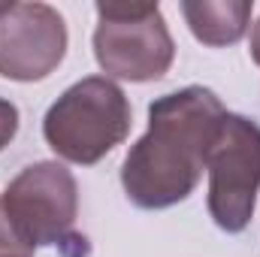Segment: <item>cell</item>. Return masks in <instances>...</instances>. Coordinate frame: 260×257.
Wrapping results in <instances>:
<instances>
[{
    "instance_id": "6da1fadb",
    "label": "cell",
    "mask_w": 260,
    "mask_h": 257,
    "mask_svg": "<svg viewBox=\"0 0 260 257\" xmlns=\"http://www.w3.org/2000/svg\"><path fill=\"white\" fill-rule=\"evenodd\" d=\"M227 109L215 91L188 85L148 106V130L121 164V188L139 209L157 212L185 203L206 170V154Z\"/></svg>"
},
{
    "instance_id": "7a4b0ae2",
    "label": "cell",
    "mask_w": 260,
    "mask_h": 257,
    "mask_svg": "<svg viewBox=\"0 0 260 257\" xmlns=\"http://www.w3.org/2000/svg\"><path fill=\"white\" fill-rule=\"evenodd\" d=\"M130 121L133 112L121 85L106 76H85L49 106L43 136L61 160L94 167L127 139Z\"/></svg>"
},
{
    "instance_id": "3957f363",
    "label": "cell",
    "mask_w": 260,
    "mask_h": 257,
    "mask_svg": "<svg viewBox=\"0 0 260 257\" xmlns=\"http://www.w3.org/2000/svg\"><path fill=\"white\" fill-rule=\"evenodd\" d=\"M94 58L106 79L154 82L170 73L176 43L157 3H97Z\"/></svg>"
},
{
    "instance_id": "277c9868",
    "label": "cell",
    "mask_w": 260,
    "mask_h": 257,
    "mask_svg": "<svg viewBox=\"0 0 260 257\" xmlns=\"http://www.w3.org/2000/svg\"><path fill=\"white\" fill-rule=\"evenodd\" d=\"M209 215L224 233H242L251 224L260 191V124L227 112L206 154Z\"/></svg>"
},
{
    "instance_id": "5b68a950",
    "label": "cell",
    "mask_w": 260,
    "mask_h": 257,
    "mask_svg": "<svg viewBox=\"0 0 260 257\" xmlns=\"http://www.w3.org/2000/svg\"><path fill=\"white\" fill-rule=\"evenodd\" d=\"M0 200L12 227L30 251L64 245L73 236V224L79 215V185L64 164L40 160L24 167L6 185Z\"/></svg>"
},
{
    "instance_id": "8992f818",
    "label": "cell",
    "mask_w": 260,
    "mask_h": 257,
    "mask_svg": "<svg viewBox=\"0 0 260 257\" xmlns=\"http://www.w3.org/2000/svg\"><path fill=\"white\" fill-rule=\"evenodd\" d=\"M67 24L49 3H9L0 12V76L40 82L67 55Z\"/></svg>"
},
{
    "instance_id": "52a82bcc",
    "label": "cell",
    "mask_w": 260,
    "mask_h": 257,
    "mask_svg": "<svg viewBox=\"0 0 260 257\" xmlns=\"http://www.w3.org/2000/svg\"><path fill=\"white\" fill-rule=\"evenodd\" d=\"M251 3L248 0H185L182 15L197 40L212 49L233 46L245 37L251 24Z\"/></svg>"
},
{
    "instance_id": "ba28073f",
    "label": "cell",
    "mask_w": 260,
    "mask_h": 257,
    "mask_svg": "<svg viewBox=\"0 0 260 257\" xmlns=\"http://www.w3.org/2000/svg\"><path fill=\"white\" fill-rule=\"evenodd\" d=\"M0 257H34V251L21 242L18 230L12 227V221L3 209V200H0Z\"/></svg>"
},
{
    "instance_id": "9c48e42d",
    "label": "cell",
    "mask_w": 260,
    "mask_h": 257,
    "mask_svg": "<svg viewBox=\"0 0 260 257\" xmlns=\"http://www.w3.org/2000/svg\"><path fill=\"white\" fill-rule=\"evenodd\" d=\"M15 133H18V106L0 97V151L15 139Z\"/></svg>"
},
{
    "instance_id": "30bf717a",
    "label": "cell",
    "mask_w": 260,
    "mask_h": 257,
    "mask_svg": "<svg viewBox=\"0 0 260 257\" xmlns=\"http://www.w3.org/2000/svg\"><path fill=\"white\" fill-rule=\"evenodd\" d=\"M248 55H251V61L260 67V18L251 24V40H248Z\"/></svg>"
}]
</instances>
